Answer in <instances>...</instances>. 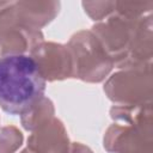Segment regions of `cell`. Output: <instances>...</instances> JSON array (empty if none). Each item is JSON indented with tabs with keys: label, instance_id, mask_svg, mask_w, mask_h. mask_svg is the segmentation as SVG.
<instances>
[{
	"label": "cell",
	"instance_id": "1",
	"mask_svg": "<svg viewBox=\"0 0 153 153\" xmlns=\"http://www.w3.org/2000/svg\"><path fill=\"white\" fill-rule=\"evenodd\" d=\"M45 91V80L37 62L29 55L8 54L0 57V106L8 114L31 110Z\"/></svg>",
	"mask_w": 153,
	"mask_h": 153
}]
</instances>
